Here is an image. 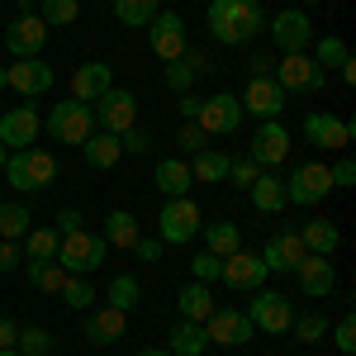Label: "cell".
Wrapping results in <instances>:
<instances>
[{
	"label": "cell",
	"instance_id": "cell-1",
	"mask_svg": "<svg viewBox=\"0 0 356 356\" xmlns=\"http://www.w3.org/2000/svg\"><path fill=\"white\" fill-rule=\"evenodd\" d=\"M204 24L214 33V43L243 48V43H252L266 29V10H261V0H209Z\"/></svg>",
	"mask_w": 356,
	"mask_h": 356
},
{
	"label": "cell",
	"instance_id": "cell-2",
	"mask_svg": "<svg viewBox=\"0 0 356 356\" xmlns=\"http://www.w3.org/2000/svg\"><path fill=\"white\" fill-rule=\"evenodd\" d=\"M0 176H5V186H15V191H24V195L48 191L57 181V157L48 147H19V152L5 157V171Z\"/></svg>",
	"mask_w": 356,
	"mask_h": 356
},
{
	"label": "cell",
	"instance_id": "cell-3",
	"mask_svg": "<svg viewBox=\"0 0 356 356\" xmlns=\"http://www.w3.org/2000/svg\"><path fill=\"white\" fill-rule=\"evenodd\" d=\"M110 257V243L100 238V233H90V228H76V233H67L62 243H57V266L67 275H90L100 261Z\"/></svg>",
	"mask_w": 356,
	"mask_h": 356
},
{
	"label": "cell",
	"instance_id": "cell-4",
	"mask_svg": "<svg viewBox=\"0 0 356 356\" xmlns=\"http://www.w3.org/2000/svg\"><path fill=\"white\" fill-rule=\"evenodd\" d=\"M43 134L53 138V143H72V147H81L86 138L95 134V114H90V105H81V100H62V105L48 110Z\"/></svg>",
	"mask_w": 356,
	"mask_h": 356
},
{
	"label": "cell",
	"instance_id": "cell-5",
	"mask_svg": "<svg viewBox=\"0 0 356 356\" xmlns=\"http://www.w3.org/2000/svg\"><path fill=\"white\" fill-rule=\"evenodd\" d=\"M200 223H204L200 204H195L191 195H176V200H166L162 214H157V238L166 247H181V243H191V238H200Z\"/></svg>",
	"mask_w": 356,
	"mask_h": 356
},
{
	"label": "cell",
	"instance_id": "cell-6",
	"mask_svg": "<svg viewBox=\"0 0 356 356\" xmlns=\"http://www.w3.org/2000/svg\"><path fill=\"white\" fill-rule=\"evenodd\" d=\"M332 181H328V166L323 162H304L290 171L285 181V204H300V209H314L318 200H328Z\"/></svg>",
	"mask_w": 356,
	"mask_h": 356
},
{
	"label": "cell",
	"instance_id": "cell-7",
	"mask_svg": "<svg viewBox=\"0 0 356 356\" xmlns=\"http://www.w3.org/2000/svg\"><path fill=\"white\" fill-rule=\"evenodd\" d=\"M90 114H95V129H105V134H124V129H134V124H138V100L129 95V90L110 86V90L90 105Z\"/></svg>",
	"mask_w": 356,
	"mask_h": 356
},
{
	"label": "cell",
	"instance_id": "cell-8",
	"mask_svg": "<svg viewBox=\"0 0 356 356\" xmlns=\"http://www.w3.org/2000/svg\"><path fill=\"white\" fill-rule=\"evenodd\" d=\"M247 318H252V328H257V332H290L295 309H290L285 295H275V290H252V309H247Z\"/></svg>",
	"mask_w": 356,
	"mask_h": 356
},
{
	"label": "cell",
	"instance_id": "cell-9",
	"mask_svg": "<svg viewBox=\"0 0 356 356\" xmlns=\"http://www.w3.org/2000/svg\"><path fill=\"white\" fill-rule=\"evenodd\" d=\"M204 332H209L214 347H247V342L257 337L247 309H214V314L204 318Z\"/></svg>",
	"mask_w": 356,
	"mask_h": 356
},
{
	"label": "cell",
	"instance_id": "cell-10",
	"mask_svg": "<svg viewBox=\"0 0 356 356\" xmlns=\"http://www.w3.org/2000/svg\"><path fill=\"white\" fill-rule=\"evenodd\" d=\"M266 266H261V257L257 252H233V257H223V271H219V280L228 285V290H238V295H252V290H261L266 285Z\"/></svg>",
	"mask_w": 356,
	"mask_h": 356
},
{
	"label": "cell",
	"instance_id": "cell-11",
	"mask_svg": "<svg viewBox=\"0 0 356 356\" xmlns=\"http://www.w3.org/2000/svg\"><path fill=\"white\" fill-rule=\"evenodd\" d=\"M266 33L275 38L280 53H309V43H314V24L304 10H280L275 19H266Z\"/></svg>",
	"mask_w": 356,
	"mask_h": 356
},
{
	"label": "cell",
	"instance_id": "cell-12",
	"mask_svg": "<svg viewBox=\"0 0 356 356\" xmlns=\"http://www.w3.org/2000/svg\"><path fill=\"white\" fill-rule=\"evenodd\" d=\"M323 67L309 53H285V62H275V86L290 95V90H323Z\"/></svg>",
	"mask_w": 356,
	"mask_h": 356
},
{
	"label": "cell",
	"instance_id": "cell-13",
	"mask_svg": "<svg viewBox=\"0 0 356 356\" xmlns=\"http://www.w3.org/2000/svg\"><path fill=\"white\" fill-rule=\"evenodd\" d=\"M147 43H152V53L162 57V62H176V57L186 53V19L176 10H157L152 24H147Z\"/></svg>",
	"mask_w": 356,
	"mask_h": 356
},
{
	"label": "cell",
	"instance_id": "cell-14",
	"mask_svg": "<svg viewBox=\"0 0 356 356\" xmlns=\"http://www.w3.org/2000/svg\"><path fill=\"white\" fill-rule=\"evenodd\" d=\"M43 134V119L33 105H15V110L0 114V143H5V152H19V147H33Z\"/></svg>",
	"mask_w": 356,
	"mask_h": 356
},
{
	"label": "cell",
	"instance_id": "cell-15",
	"mask_svg": "<svg viewBox=\"0 0 356 356\" xmlns=\"http://www.w3.org/2000/svg\"><path fill=\"white\" fill-rule=\"evenodd\" d=\"M204 134H238L243 129V105H238V95H228V90H214L204 105H200V119H195Z\"/></svg>",
	"mask_w": 356,
	"mask_h": 356
},
{
	"label": "cell",
	"instance_id": "cell-16",
	"mask_svg": "<svg viewBox=\"0 0 356 356\" xmlns=\"http://www.w3.org/2000/svg\"><path fill=\"white\" fill-rule=\"evenodd\" d=\"M5 81H10V90H19L24 100H33V95H48L57 76L43 57H19L15 67H5Z\"/></svg>",
	"mask_w": 356,
	"mask_h": 356
},
{
	"label": "cell",
	"instance_id": "cell-17",
	"mask_svg": "<svg viewBox=\"0 0 356 356\" xmlns=\"http://www.w3.org/2000/svg\"><path fill=\"white\" fill-rule=\"evenodd\" d=\"M285 90L275 86V76H247V86H243V95H238V105H243V114L252 110L257 119H275V114L285 110Z\"/></svg>",
	"mask_w": 356,
	"mask_h": 356
},
{
	"label": "cell",
	"instance_id": "cell-18",
	"mask_svg": "<svg viewBox=\"0 0 356 356\" xmlns=\"http://www.w3.org/2000/svg\"><path fill=\"white\" fill-rule=\"evenodd\" d=\"M247 157L261 166V171H266V166H280L290 157V129L275 124V119H266V124L252 134V152H247Z\"/></svg>",
	"mask_w": 356,
	"mask_h": 356
},
{
	"label": "cell",
	"instance_id": "cell-19",
	"mask_svg": "<svg viewBox=\"0 0 356 356\" xmlns=\"http://www.w3.org/2000/svg\"><path fill=\"white\" fill-rule=\"evenodd\" d=\"M43 43H48V24H43L38 15H19L15 24L5 29V48H10L15 62H19V57H38Z\"/></svg>",
	"mask_w": 356,
	"mask_h": 356
},
{
	"label": "cell",
	"instance_id": "cell-20",
	"mask_svg": "<svg viewBox=\"0 0 356 356\" xmlns=\"http://www.w3.org/2000/svg\"><path fill=\"white\" fill-rule=\"evenodd\" d=\"M304 138L314 143V147H332V152H342L347 143H352V124L342 119V114H304Z\"/></svg>",
	"mask_w": 356,
	"mask_h": 356
},
{
	"label": "cell",
	"instance_id": "cell-21",
	"mask_svg": "<svg viewBox=\"0 0 356 356\" xmlns=\"http://www.w3.org/2000/svg\"><path fill=\"white\" fill-rule=\"evenodd\" d=\"M295 280H300V290H304V295H314V300L332 295V285H337L332 257H314V252H304L300 261H295Z\"/></svg>",
	"mask_w": 356,
	"mask_h": 356
},
{
	"label": "cell",
	"instance_id": "cell-22",
	"mask_svg": "<svg viewBox=\"0 0 356 356\" xmlns=\"http://www.w3.org/2000/svg\"><path fill=\"white\" fill-rule=\"evenodd\" d=\"M110 86H114V67H110V62H81V67L72 72V100L95 105Z\"/></svg>",
	"mask_w": 356,
	"mask_h": 356
},
{
	"label": "cell",
	"instance_id": "cell-23",
	"mask_svg": "<svg viewBox=\"0 0 356 356\" xmlns=\"http://www.w3.org/2000/svg\"><path fill=\"white\" fill-rule=\"evenodd\" d=\"M124 328H129V314H124V309H110V304H100V309L86 318V337H90L95 347H114V342L124 337Z\"/></svg>",
	"mask_w": 356,
	"mask_h": 356
},
{
	"label": "cell",
	"instance_id": "cell-24",
	"mask_svg": "<svg viewBox=\"0 0 356 356\" xmlns=\"http://www.w3.org/2000/svg\"><path fill=\"white\" fill-rule=\"evenodd\" d=\"M152 181H157V191H162L166 200L191 195V186H195L191 162H186V157H162V162H157V171H152Z\"/></svg>",
	"mask_w": 356,
	"mask_h": 356
},
{
	"label": "cell",
	"instance_id": "cell-25",
	"mask_svg": "<svg viewBox=\"0 0 356 356\" xmlns=\"http://www.w3.org/2000/svg\"><path fill=\"white\" fill-rule=\"evenodd\" d=\"M176 309H181V318L204 323V318L214 314V290H209V285H200V280H191V285H181V290H176Z\"/></svg>",
	"mask_w": 356,
	"mask_h": 356
},
{
	"label": "cell",
	"instance_id": "cell-26",
	"mask_svg": "<svg viewBox=\"0 0 356 356\" xmlns=\"http://www.w3.org/2000/svg\"><path fill=\"white\" fill-rule=\"evenodd\" d=\"M100 238H105L110 247H119V252H134V243L143 238V233H138V214H129V209H110Z\"/></svg>",
	"mask_w": 356,
	"mask_h": 356
},
{
	"label": "cell",
	"instance_id": "cell-27",
	"mask_svg": "<svg viewBox=\"0 0 356 356\" xmlns=\"http://www.w3.org/2000/svg\"><path fill=\"white\" fill-rule=\"evenodd\" d=\"M81 157L86 166H95V171H110L124 152H119V134H105V129H95V134L81 143Z\"/></svg>",
	"mask_w": 356,
	"mask_h": 356
},
{
	"label": "cell",
	"instance_id": "cell-28",
	"mask_svg": "<svg viewBox=\"0 0 356 356\" xmlns=\"http://www.w3.org/2000/svg\"><path fill=\"white\" fill-rule=\"evenodd\" d=\"M200 72H204V57L186 48V53L176 57V62H166L162 81H166V90H176V95H186V90L195 86V76H200Z\"/></svg>",
	"mask_w": 356,
	"mask_h": 356
},
{
	"label": "cell",
	"instance_id": "cell-29",
	"mask_svg": "<svg viewBox=\"0 0 356 356\" xmlns=\"http://www.w3.org/2000/svg\"><path fill=\"white\" fill-rule=\"evenodd\" d=\"M171 356H204L209 352V332H204V323H191V318H181L176 328H171V347H166Z\"/></svg>",
	"mask_w": 356,
	"mask_h": 356
},
{
	"label": "cell",
	"instance_id": "cell-30",
	"mask_svg": "<svg viewBox=\"0 0 356 356\" xmlns=\"http://www.w3.org/2000/svg\"><path fill=\"white\" fill-rule=\"evenodd\" d=\"M200 233H204V252H214V257H233V252L243 247V233H238V223H228V219L200 223Z\"/></svg>",
	"mask_w": 356,
	"mask_h": 356
},
{
	"label": "cell",
	"instance_id": "cell-31",
	"mask_svg": "<svg viewBox=\"0 0 356 356\" xmlns=\"http://www.w3.org/2000/svg\"><path fill=\"white\" fill-rule=\"evenodd\" d=\"M300 238H304V252H314V257H332L337 243H342L337 223H328V219H309L300 228Z\"/></svg>",
	"mask_w": 356,
	"mask_h": 356
},
{
	"label": "cell",
	"instance_id": "cell-32",
	"mask_svg": "<svg viewBox=\"0 0 356 356\" xmlns=\"http://www.w3.org/2000/svg\"><path fill=\"white\" fill-rule=\"evenodd\" d=\"M247 191H252V204H257L261 214H280V209H285V181L271 176V171H261Z\"/></svg>",
	"mask_w": 356,
	"mask_h": 356
},
{
	"label": "cell",
	"instance_id": "cell-33",
	"mask_svg": "<svg viewBox=\"0 0 356 356\" xmlns=\"http://www.w3.org/2000/svg\"><path fill=\"white\" fill-rule=\"evenodd\" d=\"M57 243H62V238H57V228H29L19 252H24L29 261H53V257H57Z\"/></svg>",
	"mask_w": 356,
	"mask_h": 356
},
{
	"label": "cell",
	"instance_id": "cell-34",
	"mask_svg": "<svg viewBox=\"0 0 356 356\" xmlns=\"http://www.w3.org/2000/svg\"><path fill=\"white\" fill-rule=\"evenodd\" d=\"M157 15V0H114V19L124 29H147Z\"/></svg>",
	"mask_w": 356,
	"mask_h": 356
},
{
	"label": "cell",
	"instance_id": "cell-35",
	"mask_svg": "<svg viewBox=\"0 0 356 356\" xmlns=\"http://www.w3.org/2000/svg\"><path fill=\"white\" fill-rule=\"evenodd\" d=\"M138 300H143V285H138L134 275H114L110 290H105V304H110V309H124V314L138 309Z\"/></svg>",
	"mask_w": 356,
	"mask_h": 356
},
{
	"label": "cell",
	"instance_id": "cell-36",
	"mask_svg": "<svg viewBox=\"0 0 356 356\" xmlns=\"http://www.w3.org/2000/svg\"><path fill=\"white\" fill-rule=\"evenodd\" d=\"M191 176H195V181H228V157L214 152V147H204V152H195Z\"/></svg>",
	"mask_w": 356,
	"mask_h": 356
},
{
	"label": "cell",
	"instance_id": "cell-37",
	"mask_svg": "<svg viewBox=\"0 0 356 356\" xmlns=\"http://www.w3.org/2000/svg\"><path fill=\"white\" fill-rule=\"evenodd\" d=\"M57 295H62V304H67V309H90V304H95V295H100V290H95V285H90V280H86V275H67V280H62V290H57Z\"/></svg>",
	"mask_w": 356,
	"mask_h": 356
},
{
	"label": "cell",
	"instance_id": "cell-38",
	"mask_svg": "<svg viewBox=\"0 0 356 356\" xmlns=\"http://www.w3.org/2000/svg\"><path fill=\"white\" fill-rule=\"evenodd\" d=\"M309 48H314V62H318L323 72H328V67H347V62H352L347 43H342V38H332V33H328V38H314Z\"/></svg>",
	"mask_w": 356,
	"mask_h": 356
},
{
	"label": "cell",
	"instance_id": "cell-39",
	"mask_svg": "<svg viewBox=\"0 0 356 356\" xmlns=\"http://www.w3.org/2000/svg\"><path fill=\"white\" fill-rule=\"evenodd\" d=\"M62 280H67V271H62L57 261H29V285H33V290L57 295V290H62Z\"/></svg>",
	"mask_w": 356,
	"mask_h": 356
},
{
	"label": "cell",
	"instance_id": "cell-40",
	"mask_svg": "<svg viewBox=\"0 0 356 356\" xmlns=\"http://www.w3.org/2000/svg\"><path fill=\"white\" fill-rule=\"evenodd\" d=\"M15 352L19 356H48L53 352V332L29 323V328H19V337H15Z\"/></svg>",
	"mask_w": 356,
	"mask_h": 356
},
{
	"label": "cell",
	"instance_id": "cell-41",
	"mask_svg": "<svg viewBox=\"0 0 356 356\" xmlns=\"http://www.w3.org/2000/svg\"><path fill=\"white\" fill-rule=\"evenodd\" d=\"M29 233V209L24 204H0V238L5 243H19Z\"/></svg>",
	"mask_w": 356,
	"mask_h": 356
},
{
	"label": "cell",
	"instance_id": "cell-42",
	"mask_svg": "<svg viewBox=\"0 0 356 356\" xmlns=\"http://www.w3.org/2000/svg\"><path fill=\"white\" fill-rule=\"evenodd\" d=\"M81 15V0H43V10H38V19L48 29H62V24H72Z\"/></svg>",
	"mask_w": 356,
	"mask_h": 356
},
{
	"label": "cell",
	"instance_id": "cell-43",
	"mask_svg": "<svg viewBox=\"0 0 356 356\" xmlns=\"http://www.w3.org/2000/svg\"><path fill=\"white\" fill-rule=\"evenodd\" d=\"M119 152H124V157H147V152H152V138H147V129H124V134H119Z\"/></svg>",
	"mask_w": 356,
	"mask_h": 356
},
{
	"label": "cell",
	"instance_id": "cell-44",
	"mask_svg": "<svg viewBox=\"0 0 356 356\" xmlns=\"http://www.w3.org/2000/svg\"><path fill=\"white\" fill-rule=\"evenodd\" d=\"M257 176H261V166L252 162V157H228V181H233L238 191H247Z\"/></svg>",
	"mask_w": 356,
	"mask_h": 356
},
{
	"label": "cell",
	"instance_id": "cell-45",
	"mask_svg": "<svg viewBox=\"0 0 356 356\" xmlns=\"http://www.w3.org/2000/svg\"><path fill=\"white\" fill-rule=\"evenodd\" d=\"M223 271V257H214V252H204V257H191V275L200 280V285H214Z\"/></svg>",
	"mask_w": 356,
	"mask_h": 356
},
{
	"label": "cell",
	"instance_id": "cell-46",
	"mask_svg": "<svg viewBox=\"0 0 356 356\" xmlns=\"http://www.w3.org/2000/svg\"><path fill=\"white\" fill-rule=\"evenodd\" d=\"M290 332H295L300 342H318V337L328 332V318H318V314H304V318H295V323H290Z\"/></svg>",
	"mask_w": 356,
	"mask_h": 356
},
{
	"label": "cell",
	"instance_id": "cell-47",
	"mask_svg": "<svg viewBox=\"0 0 356 356\" xmlns=\"http://www.w3.org/2000/svg\"><path fill=\"white\" fill-rule=\"evenodd\" d=\"M176 147H181V152H204V147H209V134H204V129H200V124H186V129H181V134H176Z\"/></svg>",
	"mask_w": 356,
	"mask_h": 356
},
{
	"label": "cell",
	"instance_id": "cell-48",
	"mask_svg": "<svg viewBox=\"0 0 356 356\" xmlns=\"http://www.w3.org/2000/svg\"><path fill=\"white\" fill-rule=\"evenodd\" d=\"M328 181H332V191H352V186H356V162H352V157H342L337 166H328Z\"/></svg>",
	"mask_w": 356,
	"mask_h": 356
},
{
	"label": "cell",
	"instance_id": "cell-49",
	"mask_svg": "<svg viewBox=\"0 0 356 356\" xmlns=\"http://www.w3.org/2000/svg\"><path fill=\"white\" fill-rule=\"evenodd\" d=\"M332 342H337V352H342V356L356 352V318H352V314H347V318L332 328Z\"/></svg>",
	"mask_w": 356,
	"mask_h": 356
},
{
	"label": "cell",
	"instance_id": "cell-50",
	"mask_svg": "<svg viewBox=\"0 0 356 356\" xmlns=\"http://www.w3.org/2000/svg\"><path fill=\"white\" fill-rule=\"evenodd\" d=\"M275 243H280V252H285V266L295 271V261L304 257V238H300V233H280Z\"/></svg>",
	"mask_w": 356,
	"mask_h": 356
},
{
	"label": "cell",
	"instance_id": "cell-51",
	"mask_svg": "<svg viewBox=\"0 0 356 356\" xmlns=\"http://www.w3.org/2000/svg\"><path fill=\"white\" fill-rule=\"evenodd\" d=\"M134 252H138V261H162L166 243H162V238H138V243H134Z\"/></svg>",
	"mask_w": 356,
	"mask_h": 356
},
{
	"label": "cell",
	"instance_id": "cell-52",
	"mask_svg": "<svg viewBox=\"0 0 356 356\" xmlns=\"http://www.w3.org/2000/svg\"><path fill=\"white\" fill-rule=\"evenodd\" d=\"M76 228H86L81 209H62V214H57V238H67V233H76Z\"/></svg>",
	"mask_w": 356,
	"mask_h": 356
},
{
	"label": "cell",
	"instance_id": "cell-53",
	"mask_svg": "<svg viewBox=\"0 0 356 356\" xmlns=\"http://www.w3.org/2000/svg\"><path fill=\"white\" fill-rule=\"evenodd\" d=\"M19 257H24L19 243H5V238H0V271H15V266H19Z\"/></svg>",
	"mask_w": 356,
	"mask_h": 356
},
{
	"label": "cell",
	"instance_id": "cell-54",
	"mask_svg": "<svg viewBox=\"0 0 356 356\" xmlns=\"http://www.w3.org/2000/svg\"><path fill=\"white\" fill-rule=\"evenodd\" d=\"M200 105H204V100H200V95H191V90H186V95H181V105H176V110L186 114V124H195V119H200Z\"/></svg>",
	"mask_w": 356,
	"mask_h": 356
},
{
	"label": "cell",
	"instance_id": "cell-55",
	"mask_svg": "<svg viewBox=\"0 0 356 356\" xmlns=\"http://www.w3.org/2000/svg\"><path fill=\"white\" fill-rule=\"evenodd\" d=\"M247 67H252V76H271V53H252V62H247Z\"/></svg>",
	"mask_w": 356,
	"mask_h": 356
},
{
	"label": "cell",
	"instance_id": "cell-56",
	"mask_svg": "<svg viewBox=\"0 0 356 356\" xmlns=\"http://www.w3.org/2000/svg\"><path fill=\"white\" fill-rule=\"evenodd\" d=\"M15 337H19V323L0 318V347H15Z\"/></svg>",
	"mask_w": 356,
	"mask_h": 356
},
{
	"label": "cell",
	"instance_id": "cell-57",
	"mask_svg": "<svg viewBox=\"0 0 356 356\" xmlns=\"http://www.w3.org/2000/svg\"><path fill=\"white\" fill-rule=\"evenodd\" d=\"M138 356H171V352H166V347H143Z\"/></svg>",
	"mask_w": 356,
	"mask_h": 356
},
{
	"label": "cell",
	"instance_id": "cell-58",
	"mask_svg": "<svg viewBox=\"0 0 356 356\" xmlns=\"http://www.w3.org/2000/svg\"><path fill=\"white\" fill-rule=\"evenodd\" d=\"M15 10H19V15H33V0H15Z\"/></svg>",
	"mask_w": 356,
	"mask_h": 356
},
{
	"label": "cell",
	"instance_id": "cell-59",
	"mask_svg": "<svg viewBox=\"0 0 356 356\" xmlns=\"http://www.w3.org/2000/svg\"><path fill=\"white\" fill-rule=\"evenodd\" d=\"M5 157H10V152H5V143H0V171H5Z\"/></svg>",
	"mask_w": 356,
	"mask_h": 356
},
{
	"label": "cell",
	"instance_id": "cell-60",
	"mask_svg": "<svg viewBox=\"0 0 356 356\" xmlns=\"http://www.w3.org/2000/svg\"><path fill=\"white\" fill-rule=\"evenodd\" d=\"M0 90H10V81H5V67H0Z\"/></svg>",
	"mask_w": 356,
	"mask_h": 356
},
{
	"label": "cell",
	"instance_id": "cell-61",
	"mask_svg": "<svg viewBox=\"0 0 356 356\" xmlns=\"http://www.w3.org/2000/svg\"><path fill=\"white\" fill-rule=\"evenodd\" d=\"M0 356H19V352H15V347H0Z\"/></svg>",
	"mask_w": 356,
	"mask_h": 356
},
{
	"label": "cell",
	"instance_id": "cell-62",
	"mask_svg": "<svg viewBox=\"0 0 356 356\" xmlns=\"http://www.w3.org/2000/svg\"><path fill=\"white\" fill-rule=\"evenodd\" d=\"M304 5H318V0H304Z\"/></svg>",
	"mask_w": 356,
	"mask_h": 356
}]
</instances>
